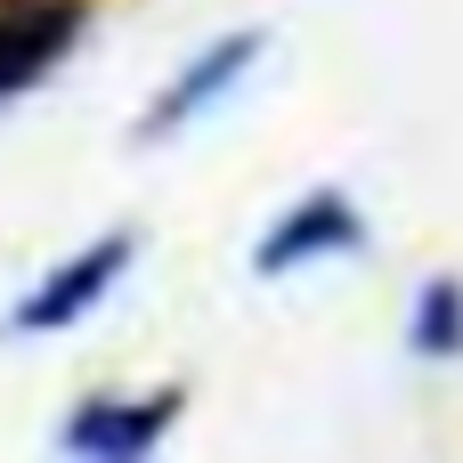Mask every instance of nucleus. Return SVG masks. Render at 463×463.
Returning a JSON list of instances; mask_svg holds the SVG:
<instances>
[{
	"instance_id": "nucleus-1",
	"label": "nucleus",
	"mask_w": 463,
	"mask_h": 463,
	"mask_svg": "<svg viewBox=\"0 0 463 463\" xmlns=\"http://www.w3.org/2000/svg\"><path fill=\"white\" fill-rule=\"evenodd\" d=\"M130 252H138L130 236H98L90 252H73L65 269H49V277H41V285H33V293L8 309V334H65L73 317H90V309H98L114 285H122Z\"/></svg>"
},
{
	"instance_id": "nucleus-2",
	"label": "nucleus",
	"mask_w": 463,
	"mask_h": 463,
	"mask_svg": "<svg viewBox=\"0 0 463 463\" xmlns=\"http://www.w3.org/2000/svg\"><path fill=\"white\" fill-rule=\"evenodd\" d=\"M179 407H187V391H146V399H81L73 415H65V448L90 463H138L163 448V431L179 423Z\"/></svg>"
},
{
	"instance_id": "nucleus-3",
	"label": "nucleus",
	"mask_w": 463,
	"mask_h": 463,
	"mask_svg": "<svg viewBox=\"0 0 463 463\" xmlns=\"http://www.w3.org/2000/svg\"><path fill=\"white\" fill-rule=\"evenodd\" d=\"M358 244H366V220H358V203H350L342 187H317V195L285 203V220L260 236L252 269H260V277H293V269H309V260H334V252H358Z\"/></svg>"
},
{
	"instance_id": "nucleus-4",
	"label": "nucleus",
	"mask_w": 463,
	"mask_h": 463,
	"mask_svg": "<svg viewBox=\"0 0 463 463\" xmlns=\"http://www.w3.org/2000/svg\"><path fill=\"white\" fill-rule=\"evenodd\" d=\"M260 49H269V33H260V24H244V33H220V41H212V49H203V57H195V65H187V73H179L163 98H155V106H146L138 138H146V146H163V138H171L179 122H195L212 98H228V90H236V81L260 65Z\"/></svg>"
},
{
	"instance_id": "nucleus-5",
	"label": "nucleus",
	"mask_w": 463,
	"mask_h": 463,
	"mask_svg": "<svg viewBox=\"0 0 463 463\" xmlns=\"http://www.w3.org/2000/svg\"><path fill=\"white\" fill-rule=\"evenodd\" d=\"M81 41V0H0V98L33 90Z\"/></svg>"
},
{
	"instance_id": "nucleus-6",
	"label": "nucleus",
	"mask_w": 463,
	"mask_h": 463,
	"mask_svg": "<svg viewBox=\"0 0 463 463\" xmlns=\"http://www.w3.org/2000/svg\"><path fill=\"white\" fill-rule=\"evenodd\" d=\"M407 350H415V358H463V277H431V285L415 293Z\"/></svg>"
}]
</instances>
